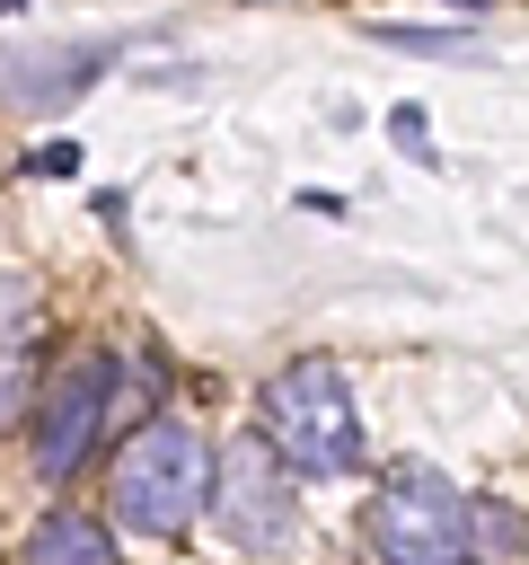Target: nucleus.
Listing matches in <instances>:
<instances>
[{
    "label": "nucleus",
    "instance_id": "nucleus-1",
    "mask_svg": "<svg viewBox=\"0 0 529 565\" xmlns=\"http://www.w3.org/2000/svg\"><path fill=\"white\" fill-rule=\"evenodd\" d=\"M115 521L141 530V539H185L212 503V441L185 424V415H150L132 424V441L115 450Z\"/></svg>",
    "mask_w": 529,
    "mask_h": 565
},
{
    "label": "nucleus",
    "instance_id": "nucleus-2",
    "mask_svg": "<svg viewBox=\"0 0 529 565\" xmlns=\"http://www.w3.org/2000/svg\"><path fill=\"white\" fill-rule=\"evenodd\" d=\"M256 433H264V450H273L282 468H300V477H344V468L361 459V415H353V388H344V371H335L326 353H300V362H282V371L264 380Z\"/></svg>",
    "mask_w": 529,
    "mask_h": 565
},
{
    "label": "nucleus",
    "instance_id": "nucleus-3",
    "mask_svg": "<svg viewBox=\"0 0 529 565\" xmlns=\"http://www.w3.org/2000/svg\"><path fill=\"white\" fill-rule=\"evenodd\" d=\"M379 565H476V494H458L432 468H397L370 503Z\"/></svg>",
    "mask_w": 529,
    "mask_h": 565
},
{
    "label": "nucleus",
    "instance_id": "nucleus-4",
    "mask_svg": "<svg viewBox=\"0 0 529 565\" xmlns=\"http://www.w3.org/2000/svg\"><path fill=\"white\" fill-rule=\"evenodd\" d=\"M220 530H229V547H247V556H273L282 539H291V477H282V459L264 450V433H238L220 459H212V503H203Z\"/></svg>",
    "mask_w": 529,
    "mask_h": 565
},
{
    "label": "nucleus",
    "instance_id": "nucleus-5",
    "mask_svg": "<svg viewBox=\"0 0 529 565\" xmlns=\"http://www.w3.org/2000/svg\"><path fill=\"white\" fill-rule=\"evenodd\" d=\"M106 406H115V353H79L53 388H44V406H35V477H71L79 459H88V441L106 433Z\"/></svg>",
    "mask_w": 529,
    "mask_h": 565
},
{
    "label": "nucleus",
    "instance_id": "nucleus-6",
    "mask_svg": "<svg viewBox=\"0 0 529 565\" xmlns=\"http://www.w3.org/2000/svg\"><path fill=\"white\" fill-rule=\"evenodd\" d=\"M26 565H115V530L97 512H44L26 530Z\"/></svg>",
    "mask_w": 529,
    "mask_h": 565
},
{
    "label": "nucleus",
    "instance_id": "nucleus-7",
    "mask_svg": "<svg viewBox=\"0 0 529 565\" xmlns=\"http://www.w3.org/2000/svg\"><path fill=\"white\" fill-rule=\"evenodd\" d=\"M35 406V344H0V424H26Z\"/></svg>",
    "mask_w": 529,
    "mask_h": 565
},
{
    "label": "nucleus",
    "instance_id": "nucleus-8",
    "mask_svg": "<svg viewBox=\"0 0 529 565\" xmlns=\"http://www.w3.org/2000/svg\"><path fill=\"white\" fill-rule=\"evenodd\" d=\"M379 44H397V53H467V35L458 26H370Z\"/></svg>",
    "mask_w": 529,
    "mask_h": 565
},
{
    "label": "nucleus",
    "instance_id": "nucleus-9",
    "mask_svg": "<svg viewBox=\"0 0 529 565\" xmlns=\"http://www.w3.org/2000/svg\"><path fill=\"white\" fill-rule=\"evenodd\" d=\"M388 132H397V150H406L414 168H432V141H423L432 124H423V106H388Z\"/></svg>",
    "mask_w": 529,
    "mask_h": 565
},
{
    "label": "nucleus",
    "instance_id": "nucleus-10",
    "mask_svg": "<svg viewBox=\"0 0 529 565\" xmlns=\"http://www.w3.org/2000/svg\"><path fill=\"white\" fill-rule=\"evenodd\" d=\"M0 344H26V282L0 274Z\"/></svg>",
    "mask_w": 529,
    "mask_h": 565
},
{
    "label": "nucleus",
    "instance_id": "nucleus-11",
    "mask_svg": "<svg viewBox=\"0 0 529 565\" xmlns=\"http://www.w3.org/2000/svg\"><path fill=\"white\" fill-rule=\"evenodd\" d=\"M35 168H44V177H71V168H79V150H71V141H44V159H35Z\"/></svg>",
    "mask_w": 529,
    "mask_h": 565
},
{
    "label": "nucleus",
    "instance_id": "nucleus-12",
    "mask_svg": "<svg viewBox=\"0 0 529 565\" xmlns=\"http://www.w3.org/2000/svg\"><path fill=\"white\" fill-rule=\"evenodd\" d=\"M0 9H18V0H0Z\"/></svg>",
    "mask_w": 529,
    "mask_h": 565
}]
</instances>
